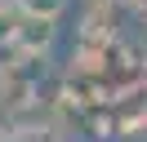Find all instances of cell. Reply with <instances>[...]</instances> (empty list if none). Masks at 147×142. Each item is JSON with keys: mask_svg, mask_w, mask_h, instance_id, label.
<instances>
[{"mask_svg": "<svg viewBox=\"0 0 147 142\" xmlns=\"http://www.w3.org/2000/svg\"><path fill=\"white\" fill-rule=\"evenodd\" d=\"M58 36V22L54 18H31V13H18V27H13V44H18L22 53H45L49 44H54Z\"/></svg>", "mask_w": 147, "mask_h": 142, "instance_id": "6da1fadb", "label": "cell"}, {"mask_svg": "<svg viewBox=\"0 0 147 142\" xmlns=\"http://www.w3.org/2000/svg\"><path fill=\"white\" fill-rule=\"evenodd\" d=\"M63 5H67V0H18V13H31V18H54V22H58Z\"/></svg>", "mask_w": 147, "mask_h": 142, "instance_id": "7a4b0ae2", "label": "cell"}, {"mask_svg": "<svg viewBox=\"0 0 147 142\" xmlns=\"http://www.w3.org/2000/svg\"><path fill=\"white\" fill-rule=\"evenodd\" d=\"M129 9H134V13H138V18H143V22H147V0H134V5H129Z\"/></svg>", "mask_w": 147, "mask_h": 142, "instance_id": "3957f363", "label": "cell"}, {"mask_svg": "<svg viewBox=\"0 0 147 142\" xmlns=\"http://www.w3.org/2000/svg\"><path fill=\"white\" fill-rule=\"evenodd\" d=\"M143 124H147V89H143Z\"/></svg>", "mask_w": 147, "mask_h": 142, "instance_id": "277c9868", "label": "cell"}, {"mask_svg": "<svg viewBox=\"0 0 147 142\" xmlns=\"http://www.w3.org/2000/svg\"><path fill=\"white\" fill-rule=\"evenodd\" d=\"M120 5H134V0H120Z\"/></svg>", "mask_w": 147, "mask_h": 142, "instance_id": "5b68a950", "label": "cell"}]
</instances>
